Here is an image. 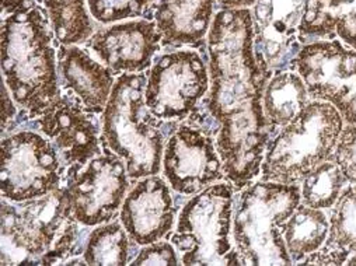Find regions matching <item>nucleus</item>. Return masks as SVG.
<instances>
[{
  "label": "nucleus",
  "mask_w": 356,
  "mask_h": 266,
  "mask_svg": "<svg viewBox=\"0 0 356 266\" xmlns=\"http://www.w3.org/2000/svg\"><path fill=\"white\" fill-rule=\"evenodd\" d=\"M328 231L327 210L300 203L282 226V237L293 265H299L306 256L318 251L324 245Z\"/></svg>",
  "instance_id": "obj_22"
},
{
  "label": "nucleus",
  "mask_w": 356,
  "mask_h": 266,
  "mask_svg": "<svg viewBox=\"0 0 356 266\" xmlns=\"http://www.w3.org/2000/svg\"><path fill=\"white\" fill-rule=\"evenodd\" d=\"M300 203L299 184L258 180L236 192L232 240L243 266L293 265L282 226Z\"/></svg>",
  "instance_id": "obj_5"
},
{
  "label": "nucleus",
  "mask_w": 356,
  "mask_h": 266,
  "mask_svg": "<svg viewBox=\"0 0 356 266\" xmlns=\"http://www.w3.org/2000/svg\"><path fill=\"white\" fill-rule=\"evenodd\" d=\"M216 0H154L147 20L156 23L161 47H207V35L216 15Z\"/></svg>",
  "instance_id": "obj_18"
},
{
  "label": "nucleus",
  "mask_w": 356,
  "mask_h": 266,
  "mask_svg": "<svg viewBox=\"0 0 356 266\" xmlns=\"http://www.w3.org/2000/svg\"><path fill=\"white\" fill-rule=\"evenodd\" d=\"M345 122L330 103L312 100L266 146L259 180L300 184L318 164L331 158Z\"/></svg>",
  "instance_id": "obj_6"
},
{
  "label": "nucleus",
  "mask_w": 356,
  "mask_h": 266,
  "mask_svg": "<svg viewBox=\"0 0 356 266\" xmlns=\"http://www.w3.org/2000/svg\"><path fill=\"white\" fill-rule=\"evenodd\" d=\"M207 55L209 92L201 106L219 124L216 149L226 181L240 192L259 178L273 139L262 110L273 74L255 58L251 9L216 12L207 35Z\"/></svg>",
  "instance_id": "obj_1"
},
{
  "label": "nucleus",
  "mask_w": 356,
  "mask_h": 266,
  "mask_svg": "<svg viewBox=\"0 0 356 266\" xmlns=\"http://www.w3.org/2000/svg\"><path fill=\"white\" fill-rule=\"evenodd\" d=\"M40 132L55 146L63 167H83L102 154L100 125L96 114L77 99L62 93L41 117L34 119Z\"/></svg>",
  "instance_id": "obj_14"
},
{
  "label": "nucleus",
  "mask_w": 356,
  "mask_h": 266,
  "mask_svg": "<svg viewBox=\"0 0 356 266\" xmlns=\"http://www.w3.org/2000/svg\"><path fill=\"white\" fill-rule=\"evenodd\" d=\"M327 215L330 231L324 245L299 265L341 266L350 253L356 252V183L345 188Z\"/></svg>",
  "instance_id": "obj_20"
},
{
  "label": "nucleus",
  "mask_w": 356,
  "mask_h": 266,
  "mask_svg": "<svg viewBox=\"0 0 356 266\" xmlns=\"http://www.w3.org/2000/svg\"><path fill=\"white\" fill-rule=\"evenodd\" d=\"M86 45L114 74L142 73L161 49V34L154 22L142 17L100 27Z\"/></svg>",
  "instance_id": "obj_15"
},
{
  "label": "nucleus",
  "mask_w": 356,
  "mask_h": 266,
  "mask_svg": "<svg viewBox=\"0 0 356 266\" xmlns=\"http://www.w3.org/2000/svg\"><path fill=\"white\" fill-rule=\"evenodd\" d=\"M154 0H87L88 12L102 24L146 19Z\"/></svg>",
  "instance_id": "obj_26"
},
{
  "label": "nucleus",
  "mask_w": 356,
  "mask_h": 266,
  "mask_svg": "<svg viewBox=\"0 0 356 266\" xmlns=\"http://www.w3.org/2000/svg\"><path fill=\"white\" fill-rule=\"evenodd\" d=\"M331 160L339 167L349 184L356 183V124H345Z\"/></svg>",
  "instance_id": "obj_27"
},
{
  "label": "nucleus",
  "mask_w": 356,
  "mask_h": 266,
  "mask_svg": "<svg viewBox=\"0 0 356 266\" xmlns=\"http://www.w3.org/2000/svg\"><path fill=\"white\" fill-rule=\"evenodd\" d=\"M161 168L170 188L183 197H194L226 180L216 139L188 122L170 133Z\"/></svg>",
  "instance_id": "obj_12"
},
{
  "label": "nucleus",
  "mask_w": 356,
  "mask_h": 266,
  "mask_svg": "<svg viewBox=\"0 0 356 266\" xmlns=\"http://www.w3.org/2000/svg\"><path fill=\"white\" fill-rule=\"evenodd\" d=\"M2 73L16 106L30 119L41 117L60 97L59 41L45 8L3 17Z\"/></svg>",
  "instance_id": "obj_2"
},
{
  "label": "nucleus",
  "mask_w": 356,
  "mask_h": 266,
  "mask_svg": "<svg viewBox=\"0 0 356 266\" xmlns=\"http://www.w3.org/2000/svg\"><path fill=\"white\" fill-rule=\"evenodd\" d=\"M345 265H348V266H356V252H355V253H350V255L346 258Z\"/></svg>",
  "instance_id": "obj_32"
},
{
  "label": "nucleus",
  "mask_w": 356,
  "mask_h": 266,
  "mask_svg": "<svg viewBox=\"0 0 356 266\" xmlns=\"http://www.w3.org/2000/svg\"><path fill=\"white\" fill-rule=\"evenodd\" d=\"M12 93L8 88L6 83L3 81L2 84V97H3V103H2V131L3 133L6 132V129L12 128L10 125L13 124L16 115H17V110H16V103H13V97H10Z\"/></svg>",
  "instance_id": "obj_29"
},
{
  "label": "nucleus",
  "mask_w": 356,
  "mask_h": 266,
  "mask_svg": "<svg viewBox=\"0 0 356 266\" xmlns=\"http://www.w3.org/2000/svg\"><path fill=\"white\" fill-rule=\"evenodd\" d=\"M35 0H2V17L35 8Z\"/></svg>",
  "instance_id": "obj_30"
},
{
  "label": "nucleus",
  "mask_w": 356,
  "mask_h": 266,
  "mask_svg": "<svg viewBox=\"0 0 356 266\" xmlns=\"http://www.w3.org/2000/svg\"><path fill=\"white\" fill-rule=\"evenodd\" d=\"M58 73L60 90L77 99L88 111L104 113L115 80L114 73L84 49L74 45H59Z\"/></svg>",
  "instance_id": "obj_17"
},
{
  "label": "nucleus",
  "mask_w": 356,
  "mask_h": 266,
  "mask_svg": "<svg viewBox=\"0 0 356 266\" xmlns=\"http://www.w3.org/2000/svg\"><path fill=\"white\" fill-rule=\"evenodd\" d=\"M177 206L170 187L159 175H149L135 183L128 191L120 219L131 241L149 245L171 234L175 224Z\"/></svg>",
  "instance_id": "obj_16"
},
{
  "label": "nucleus",
  "mask_w": 356,
  "mask_h": 266,
  "mask_svg": "<svg viewBox=\"0 0 356 266\" xmlns=\"http://www.w3.org/2000/svg\"><path fill=\"white\" fill-rule=\"evenodd\" d=\"M48 12L52 30L62 45L86 42L93 35L95 23L86 0H40Z\"/></svg>",
  "instance_id": "obj_23"
},
{
  "label": "nucleus",
  "mask_w": 356,
  "mask_h": 266,
  "mask_svg": "<svg viewBox=\"0 0 356 266\" xmlns=\"http://www.w3.org/2000/svg\"><path fill=\"white\" fill-rule=\"evenodd\" d=\"M65 167L48 138L34 131L3 136L0 156L2 198L13 203L35 201L60 188Z\"/></svg>",
  "instance_id": "obj_9"
},
{
  "label": "nucleus",
  "mask_w": 356,
  "mask_h": 266,
  "mask_svg": "<svg viewBox=\"0 0 356 266\" xmlns=\"http://www.w3.org/2000/svg\"><path fill=\"white\" fill-rule=\"evenodd\" d=\"M125 161L106 151L83 167L66 169L65 191L74 219L84 227H96L118 217L129 191Z\"/></svg>",
  "instance_id": "obj_10"
},
{
  "label": "nucleus",
  "mask_w": 356,
  "mask_h": 266,
  "mask_svg": "<svg viewBox=\"0 0 356 266\" xmlns=\"http://www.w3.org/2000/svg\"><path fill=\"white\" fill-rule=\"evenodd\" d=\"M146 80L143 73L121 74L103 113L104 144L125 161L134 181L159 175L165 146L167 124L146 106Z\"/></svg>",
  "instance_id": "obj_4"
},
{
  "label": "nucleus",
  "mask_w": 356,
  "mask_h": 266,
  "mask_svg": "<svg viewBox=\"0 0 356 266\" xmlns=\"http://www.w3.org/2000/svg\"><path fill=\"white\" fill-rule=\"evenodd\" d=\"M129 240L122 223L117 220L96 226L84 244L83 259L87 265H127L131 252Z\"/></svg>",
  "instance_id": "obj_24"
},
{
  "label": "nucleus",
  "mask_w": 356,
  "mask_h": 266,
  "mask_svg": "<svg viewBox=\"0 0 356 266\" xmlns=\"http://www.w3.org/2000/svg\"><path fill=\"white\" fill-rule=\"evenodd\" d=\"M310 101L307 87L298 72L274 73L266 83L262 96V110L273 138L296 119Z\"/></svg>",
  "instance_id": "obj_21"
},
{
  "label": "nucleus",
  "mask_w": 356,
  "mask_h": 266,
  "mask_svg": "<svg viewBox=\"0 0 356 266\" xmlns=\"http://www.w3.org/2000/svg\"><path fill=\"white\" fill-rule=\"evenodd\" d=\"M65 187L23 203L2 199V265H63L80 251Z\"/></svg>",
  "instance_id": "obj_3"
},
{
  "label": "nucleus",
  "mask_w": 356,
  "mask_h": 266,
  "mask_svg": "<svg viewBox=\"0 0 356 266\" xmlns=\"http://www.w3.org/2000/svg\"><path fill=\"white\" fill-rule=\"evenodd\" d=\"M334 38L356 51V0H307L298 30L299 42Z\"/></svg>",
  "instance_id": "obj_19"
},
{
  "label": "nucleus",
  "mask_w": 356,
  "mask_h": 266,
  "mask_svg": "<svg viewBox=\"0 0 356 266\" xmlns=\"http://www.w3.org/2000/svg\"><path fill=\"white\" fill-rule=\"evenodd\" d=\"M208 92L207 59L195 48L178 49L153 60L147 72L145 100L153 115L175 124L187 119Z\"/></svg>",
  "instance_id": "obj_8"
},
{
  "label": "nucleus",
  "mask_w": 356,
  "mask_h": 266,
  "mask_svg": "<svg viewBox=\"0 0 356 266\" xmlns=\"http://www.w3.org/2000/svg\"><path fill=\"white\" fill-rule=\"evenodd\" d=\"M181 260L175 252V247L167 241H156L149 245H145L135 259L131 262L132 266H143V265H167L177 266Z\"/></svg>",
  "instance_id": "obj_28"
},
{
  "label": "nucleus",
  "mask_w": 356,
  "mask_h": 266,
  "mask_svg": "<svg viewBox=\"0 0 356 266\" xmlns=\"http://www.w3.org/2000/svg\"><path fill=\"white\" fill-rule=\"evenodd\" d=\"M306 2L307 0H257L252 6L254 52L264 70L271 74L295 70V60L302 48L298 30Z\"/></svg>",
  "instance_id": "obj_13"
},
{
  "label": "nucleus",
  "mask_w": 356,
  "mask_h": 266,
  "mask_svg": "<svg viewBox=\"0 0 356 266\" xmlns=\"http://www.w3.org/2000/svg\"><path fill=\"white\" fill-rule=\"evenodd\" d=\"M257 0H216L218 10H238V9H252Z\"/></svg>",
  "instance_id": "obj_31"
},
{
  "label": "nucleus",
  "mask_w": 356,
  "mask_h": 266,
  "mask_svg": "<svg viewBox=\"0 0 356 266\" xmlns=\"http://www.w3.org/2000/svg\"><path fill=\"white\" fill-rule=\"evenodd\" d=\"M300 185V201L303 205L328 210L331 209L349 181L339 169V167L330 158L318 164L302 180Z\"/></svg>",
  "instance_id": "obj_25"
},
{
  "label": "nucleus",
  "mask_w": 356,
  "mask_h": 266,
  "mask_svg": "<svg viewBox=\"0 0 356 266\" xmlns=\"http://www.w3.org/2000/svg\"><path fill=\"white\" fill-rule=\"evenodd\" d=\"M234 187L223 180L186 202L171 244L186 266H243L232 240Z\"/></svg>",
  "instance_id": "obj_7"
},
{
  "label": "nucleus",
  "mask_w": 356,
  "mask_h": 266,
  "mask_svg": "<svg viewBox=\"0 0 356 266\" xmlns=\"http://www.w3.org/2000/svg\"><path fill=\"white\" fill-rule=\"evenodd\" d=\"M295 70L312 100L332 104L345 124H356V51L339 38L302 45Z\"/></svg>",
  "instance_id": "obj_11"
}]
</instances>
